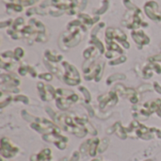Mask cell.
Listing matches in <instances>:
<instances>
[{
    "label": "cell",
    "mask_w": 161,
    "mask_h": 161,
    "mask_svg": "<svg viewBox=\"0 0 161 161\" xmlns=\"http://www.w3.org/2000/svg\"><path fill=\"white\" fill-rule=\"evenodd\" d=\"M123 25L131 29L138 28L141 25H142V11L135 6L131 7L123 20Z\"/></svg>",
    "instance_id": "cell-1"
},
{
    "label": "cell",
    "mask_w": 161,
    "mask_h": 161,
    "mask_svg": "<svg viewBox=\"0 0 161 161\" xmlns=\"http://www.w3.org/2000/svg\"><path fill=\"white\" fill-rule=\"evenodd\" d=\"M63 65L66 66V74L64 75V80L67 82V84L70 85H76L79 83L80 78H79V75L76 71V69L68 64L67 62H63Z\"/></svg>",
    "instance_id": "cell-2"
},
{
    "label": "cell",
    "mask_w": 161,
    "mask_h": 161,
    "mask_svg": "<svg viewBox=\"0 0 161 161\" xmlns=\"http://www.w3.org/2000/svg\"><path fill=\"white\" fill-rule=\"evenodd\" d=\"M106 37H107V40H118L119 42H122L125 45V47L126 48H129V43L126 42V35L120 29L118 28H112V27H109L108 28L107 32H106Z\"/></svg>",
    "instance_id": "cell-3"
},
{
    "label": "cell",
    "mask_w": 161,
    "mask_h": 161,
    "mask_svg": "<svg viewBox=\"0 0 161 161\" xmlns=\"http://www.w3.org/2000/svg\"><path fill=\"white\" fill-rule=\"evenodd\" d=\"M145 13L154 21H160L161 15L158 11V5L155 1H149L144 6Z\"/></svg>",
    "instance_id": "cell-4"
},
{
    "label": "cell",
    "mask_w": 161,
    "mask_h": 161,
    "mask_svg": "<svg viewBox=\"0 0 161 161\" xmlns=\"http://www.w3.org/2000/svg\"><path fill=\"white\" fill-rule=\"evenodd\" d=\"M18 152V149L14 146L11 145V143L8 142V140L7 139H3L2 140V143H1V154L2 157L4 158H12L16 155V153Z\"/></svg>",
    "instance_id": "cell-5"
},
{
    "label": "cell",
    "mask_w": 161,
    "mask_h": 161,
    "mask_svg": "<svg viewBox=\"0 0 161 161\" xmlns=\"http://www.w3.org/2000/svg\"><path fill=\"white\" fill-rule=\"evenodd\" d=\"M52 5L59 9L73 8L77 5V0H51Z\"/></svg>",
    "instance_id": "cell-6"
},
{
    "label": "cell",
    "mask_w": 161,
    "mask_h": 161,
    "mask_svg": "<svg viewBox=\"0 0 161 161\" xmlns=\"http://www.w3.org/2000/svg\"><path fill=\"white\" fill-rule=\"evenodd\" d=\"M132 37H133L135 42L140 46L145 45V44L149 43V42H150L149 38L142 31H133L132 32Z\"/></svg>",
    "instance_id": "cell-7"
},
{
    "label": "cell",
    "mask_w": 161,
    "mask_h": 161,
    "mask_svg": "<svg viewBox=\"0 0 161 161\" xmlns=\"http://www.w3.org/2000/svg\"><path fill=\"white\" fill-rule=\"evenodd\" d=\"M38 0H8V4L13 3V4H19L21 6H29V5H33Z\"/></svg>",
    "instance_id": "cell-8"
},
{
    "label": "cell",
    "mask_w": 161,
    "mask_h": 161,
    "mask_svg": "<svg viewBox=\"0 0 161 161\" xmlns=\"http://www.w3.org/2000/svg\"><path fill=\"white\" fill-rule=\"evenodd\" d=\"M78 153L77 152H75V153H74V155H73V158H72V159L70 161H77L78 160Z\"/></svg>",
    "instance_id": "cell-9"
}]
</instances>
